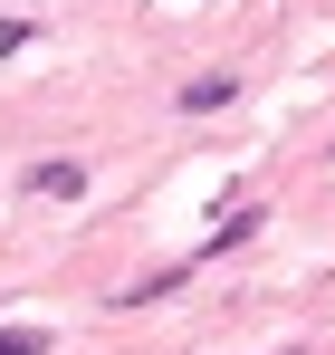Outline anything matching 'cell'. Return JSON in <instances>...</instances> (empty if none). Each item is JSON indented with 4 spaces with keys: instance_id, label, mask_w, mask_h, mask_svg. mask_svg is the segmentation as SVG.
<instances>
[{
    "instance_id": "5b68a950",
    "label": "cell",
    "mask_w": 335,
    "mask_h": 355,
    "mask_svg": "<svg viewBox=\"0 0 335 355\" xmlns=\"http://www.w3.org/2000/svg\"><path fill=\"white\" fill-rule=\"evenodd\" d=\"M19 49H29V29H19V19H0V58H19Z\"/></svg>"
},
{
    "instance_id": "6da1fadb",
    "label": "cell",
    "mask_w": 335,
    "mask_h": 355,
    "mask_svg": "<svg viewBox=\"0 0 335 355\" xmlns=\"http://www.w3.org/2000/svg\"><path fill=\"white\" fill-rule=\"evenodd\" d=\"M230 96H239V77H230V67H201V77L182 87V116H221Z\"/></svg>"
},
{
    "instance_id": "7a4b0ae2",
    "label": "cell",
    "mask_w": 335,
    "mask_h": 355,
    "mask_svg": "<svg viewBox=\"0 0 335 355\" xmlns=\"http://www.w3.org/2000/svg\"><path fill=\"white\" fill-rule=\"evenodd\" d=\"M29 192H39V202H77V192H87V164H67V154H57V164H29Z\"/></svg>"
},
{
    "instance_id": "3957f363",
    "label": "cell",
    "mask_w": 335,
    "mask_h": 355,
    "mask_svg": "<svg viewBox=\"0 0 335 355\" xmlns=\"http://www.w3.org/2000/svg\"><path fill=\"white\" fill-rule=\"evenodd\" d=\"M259 221H269V211H259V202H230V211H221V231H211V250H239V240L259 231Z\"/></svg>"
},
{
    "instance_id": "277c9868",
    "label": "cell",
    "mask_w": 335,
    "mask_h": 355,
    "mask_svg": "<svg viewBox=\"0 0 335 355\" xmlns=\"http://www.w3.org/2000/svg\"><path fill=\"white\" fill-rule=\"evenodd\" d=\"M0 355H48V336L39 327H0Z\"/></svg>"
}]
</instances>
